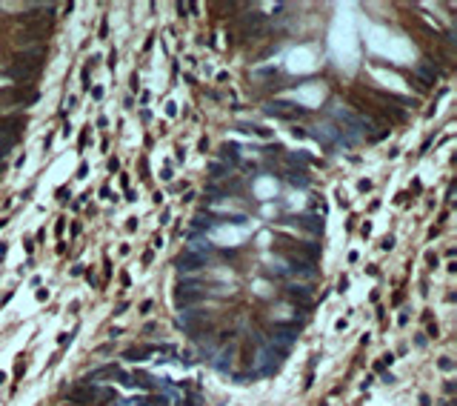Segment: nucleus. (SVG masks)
I'll return each mask as SVG.
<instances>
[{
  "instance_id": "f257e3e1",
  "label": "nucleus",
  "mask_w": 457,
  "mask_h": 406,
  "mask_svg": "<svg viewBox=\"0 0 457 406\" xmlns=\"http://www.w3.org/2000/svg\"><path fill=\"white\" fill-rule=\"evenodd\" d=\"M203 266H206V260H203L200 252H183V255L177 257V269H180V272H197Z\"/></svg>"
},
{
  "instance_id": "f03ea898",
  "label": "nucleus",
  "mask_w": 457,
  "mask_h": 406,
  "mask_svg": "<svg viewBox=\"0 0 457 406\" xmlns=\"http://www.w3.org/2000/svg\"><path fill=\"white\" fill-rule=\"evenodd\" d=\"M20 126H23V117H20V115L3 117V120H0V134H6V138H18Z\"/></svg>"
},
{
  "instance_id": "7ed1b4c3",
  "label": "nucleus",
  "mask_w": 457,
  "mask_h": 406,
  "mask_svg": "<svg viewBox=\"0 0 457 406\" xmlns=\"http://www.w3.org/2000/svg\"><path fill=\"white\" fill-rule=\"evenodd\" d=\"M114 375H120V369H117V366H114V363H112V366H100V369H92V372H89V375H86V380H89V383H92V380L114 378Z\"/></svg>"
},
{
  "instance_id": "20e7f679",
  "label": "nucleus",
  "mask_w": 457,
  "mask_h": 406,
  "mask_svg": "<svg viewBox=\"0 0 457 406\" xmlns=\"http://www.w3.org/2000/svg\"><path fill=\"white\" fill-rule=\"evenodd\" d=\"M289 298L294 300V303H303V306L312 303V295H309L306 286H289Z\"/></svg>"
},
{
  "instance_id": "39448f33",
  "label": "nucleus",
  "mask_w": 457,
  "mask_h": 406,
  "mask_svg": "<svg viewBox=\"0 0 457 406\" xmlns=\"http://www.w3.org/2000/svg\"><path fill=\"white\" fill-rule=\"evenodd\" d=\"M263 15H260V12H252V15H246V18H243V29H246V32H257V29L263 26Z\"/></svg>"
},
{
  "instance_id": "423d86ee",
  "label": "nucleus",
  "mask_w": 457,
  "mask_h": 406,
  "mask_svg": "<svg viewBox=\"0 0 457 406\" xmlns=\"http://www.w3.org/2000/svg\"><path fill=\"white\" fill-rule=\"evenodd\" d=\"M434 75H437V72L431 69L429 63H420V66H417V78L423 80V86H431V83H434Z\"/></svg>"
},
{
  "instance_id": "0eeeda50",
  "label": "nucleus",
  "mask_w": 457,
  "mask_h": 406,
  "mask_svg": "<svg viewBox=\"0 0 457 406\" xmlns=\"http://www.w3.org/2000/svg\"><path fill=\"white\" fill-rule=\"evenodd\" d=\"M269 112H272V115H283V117L294 115V109H289V103H280V100H277V103H269Z\"/></svg>"
},
{
  "instance_id": "6e6552de",
  "label": "nucleus",
  "mask_w": 457,
  "mask_h": 406,
  "mask_svg": "<svg viewBox=\"0 0 457 406\" xmlns=\"http://www.w3.org/2000/svg\"><path fill=\"white\" fill-rule=\"evenodd\" d=\"M149 352H155V346H140V349H129V352H126V358H132V361H140V358H146Z\"/></svg>"
},
{
  "instance_id": "1a4fd4ad",
  "label": "nucleus",
  "mask_w": 457,
  "mask_h": 406,
  "mask_svg": "<svg viewBox=\"0 0 457 406\" xmlns=\"http://www.w3.org/2000/svg\"><path fill=\"white\" fill-rule=\"evenodd\" d=\"M289 180H291L294 186H306V183H309L306 172H300V169H291V172H289Z\"/></svg>"
},
{
  "instance_id": "9d476101",
  "label": "nucleus",
  "mask_w": 457,
  "mask_h": 406,
  "mask_svg": "<svg viewBox=\"0 0 457 406\" xmlns=\"http://www.w3.org/2000/svg\"><path fill=\"white\" fill-rule=\"evenodd\" d=\"M303 226H306V229H312V232H320V229H323L320 218H303Z\"/></svg>"
},
{
  "instance_id": "9b49d317",
  "label": "nucleus",
  "mask_w": 457,
  "mask_h": 406,
  "mask_svg": "<svg viewBox=\"0 0 457 406\" xmlns=\"http://www.w3.org/2000/svg\"><path fill=\"white\" fill-rule=\"evenodd\" d=\"M15 141H18V138H6V134L0 138V158H3V155H6V152H9L12 146H15Z\"/></svg>"
},
{
  "instance_id": "f8f14e48",
  "label": "nucleus",
  "mask_w": 457,
  "mask_h": 406,
  "mask_svg": "<svg viewBox=\"0 0 457 406\" xmlns=\"http://www.w3.org/2000/svg\"><path fill=\"white\" fill-rule=\"evenodd\" d=\"M211 175H214V177H223V175H226V166H220V163H211Z\"/></svg>"
}]
</instances>
